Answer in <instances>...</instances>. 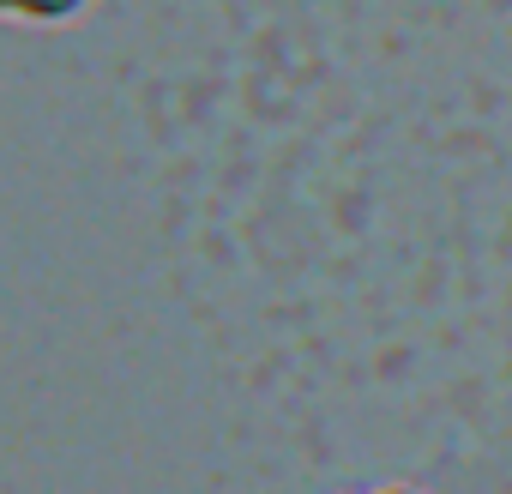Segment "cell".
<instances>
[{
  "instance_id": "1",
  "label": "cell",
  "mask_w": 512,
  "mask_h": 494,
  "mask_svg": "<svg viewBox=\"0 0 512 494\" xmlns=\"http://www.w3.org/2000/svg\"><path fill=\"white\" fill-rule=\"evenodd\" d=\"M85 0H0L7 19H31V25H55V19H73Z\"/></svg>"
},
{
  "instance_id": "2",
  "label": "cell",
  "mask_w": 512,
  "mask_h": 494,
  "mask_svg": "<svg viewBox=\"0 0 512 494\" xmlns=\"http://www.w3.org/2000/svg\"><path fill=\"white\" fill-rule=\"evenodd\" d=\"M368 494H428V488H416V482H380V488H368Z\"/></svg>"
}]
</instances>
